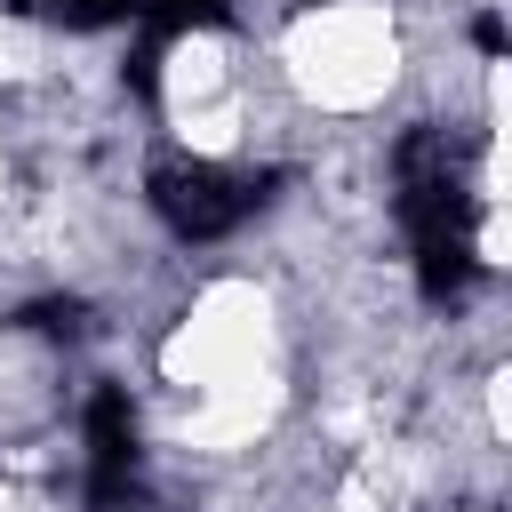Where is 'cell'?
I'll use <instances>...</instances> for the list:
<instances>
[{"mask_svg":"<svg viewBox=\"0 0 512 512\" xmlns=\"http://www.w3.org/2000/svg\"><path fill=\"white\" fill-rule=\"evenodd\" d=\"M392 208L416 248V288L432 304H464L480 280V200H472V152L448 128H408L392 144Z\"/></svg>","mask_w":512,"mask_h":512,"instance_id":"6da1fadb","label":"cell"},{"mask_svg":"<svg viewBox=\"0 0 512 512\" xmlns=\"http://www.w3.org/2000/svg\"><path fill=\"white\" fill-rule=\"evenodd\" d=\"M280 184H288L280 168H224V160H184V152H168V160H152L144 200H152V216H160L176 240H224V232H240Z\"/></svg>","mask_w":512,"mask_h":512,"instance_id":"7a4b0ae2","label":"cell"},{"mask_svg":"<svg viewBox=\"0 0 512 512\" xmlns=\"http://www.w3.org/2000/svg\"><path fill=\"white\" fill-rule=\"evenodd\" d=\"M136 464H144V448H136V408H128L120 384H96V392H88V480H80L88 512H136V504H144Z\"/></svg>","mask_w":512,"mask_h":512,"instance_id":"3957f363","label":"cell"},{"mask_svg":"<svg viewBox=\"0 0 512 512\" xmlns=\"http://www.w3.org/2000/svg\"><path fill=\"white\" fill-rule=\"evenodd\" d=\"M224 16H232V0H144V8H136L144 48H168L176 32H208V24H224Z\"/></svg>","mask_w":512,"mask_h":512,"instance_id":"277c9868","label":"cell"},{"mask_svg":"<svg viewBox=\"0 0 512 512\" xmlns=\"http://www.w3.org/2000/svg\"><path fill=\"white\" fill-rule=\"evenodd\" d=\"M16 8L40 24H64V32H112V24H136L144 0H16Z\"/></svg>","mask_w":512,"mask_h":512,"instance_id":"5b68a950","label":"cell"},{"mask_svg":"<svg viewBox=\"0 0 512 512\" xmlns=\"http://www.w3.org/2000/svg\"><path fill=\"white\" fill-rule=\"evenodd\" d=\"M16 328H32V336H88V304L80 296H40V304H24L16 312Z\"/></svg>","mask_w":512,"mask_h":512,"instance_id":"8992f818","label":"cell"},{"mask_svg":"<svg viewBox=\"0 0 512 512\" xmlns=\"http://www.w3.org/2000/svg\"><path fill=\"white\" fill-rule=\"evenodd\" d=\"M472 48L480 56H504V16H472Z\"/></svg>","mask_w":512,"mask_h":512,"instance_id":"52a82bcc","label":"cell"}]
</instances>
